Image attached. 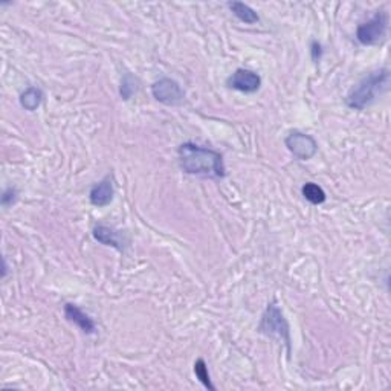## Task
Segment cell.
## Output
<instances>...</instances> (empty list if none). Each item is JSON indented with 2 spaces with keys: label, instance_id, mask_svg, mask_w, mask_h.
Returning <instances> with one entry per match:
<instances>
[{
  "label": "cell",
  "instance_id": "7a4b0ae2",
  "mask_svg": "<svg viewBox=\"0 0 391 391\" xmlns=\"http://www.w3.org/2000/svg\"><path fill=\"white\" fill-rule=\"evenodd\" d=\"M390 84V71L381 68L373 71L360 80L346 96L348 109L362 112L384 94Z\"/></svg>",
  "mask_w": 391,
  "mask_h": 391
},
{
  "label": "cell",
  "instance_id": "52a82bcc",
  "mask_svg": "<svg viewBox=\"0 0 391 391\" xmlns=\"http://www.w3.org/2000/svg\"><path fill=\"white\" fill-rule=\"evenodd\" d=\"M226 86L242 94H256L262 87V77L254 71L239 68L226 78Z\"/></svg>",
  "mask_w": 391,
  "mask_h": 391
},
{
  "label": "cell",
  "instance_id": "ba28073f",
  "mask_svg": "<svg viewBox=\"0 0 391 391\" xmlns=\"http://www.w3.org/2000/svg\"><path fill=\"white\" fill-rule=\"evenodd\" d=\"M92 235L98 243L104 244V246L115 248L119 252L126 251V246L128 243V239L126 237L124 233L105 225H96L92 230Z\"/></svg>",
  "mask_w": 391,
  "mask_h": 391
},
{
  "label": "cell",
  "instance_id": "ac0fdd59",
  "mask_svg": "<svg viewBox=\"0 0 391 391\" xmlns=\"http://www.w3.org/2000/svg\"><path fill=\"white\" fill-rule=\"evenodd\" d=\"M8 275V263H6V258H2V279H6Z\"/></svg>",
  "mask_w": 391,
  "mask_h": 391
},
{
  "label": "cell",
  "instance_id": "2e32d148",
  "mask_svg": "<svg viewBox=\"0 0 391 391\" xmlns=\"http://www.w3.org/2000/svg\"><path fill=\"white\" fill-rule=\"evenodd\" d=\"M19 199V191L13 189V186H8V189L3 190L2 198H0V203H2L3 208H10L13 207L15 202Z\"/></svg>",
  "mask_w": 391,
  "mask_h": 391
},
{
  "label": "cell",
  "instance_id": "3957f363",
  "mask_svg": "<svg viewBox=\"0 0 391 391\" xmlns=\"http://www.w3.org/2000/svg\"><path fill=\"white\" fill-rule=\"evenodd\" d=\"M258 332L269 338H276L286 344L288 355H290V327L281 309L275 303H269L258 324Z\"/></svg>",
  "mask_w": 391,
  "mask_h": 391
},
{
  "label": "cell",
  "instance_id": "4fadbf2b",
  "mask_svg": "<svg viewBox=\"0 0 391 391\" xmlns=\"http://www.w3.org/2000/svg\"><path fill=\"white\" fill-rule=\"evenodd\" d=\"M301 194H303V198L309 203H312V205H321V203H324L325 199H327L325 191L315 182H306L301 186Z\"/></svg>",
  "mask_w": 391,
  "mask_h": 391
},
{
  "label": "cell",
  "instance_id": "277c9868",
  "mask_svg": "<svg viewBox=\"0 0 391 391\" xmlns=\"http://www.w3.org/2000/svg\"><path fill=\"white\" fill-rule=\"evenodd\" d=\"M390 17L385 11H376L370 20L356 28V40L364 46H376L385 42Z\"/></svg>",
  "mask_w": 391,
  "mask_h": 391
},
{
  "label": "cell",
  "instance_id": "9c48e42d",
  "mask_svg": "<svg viewBox=\"0 0 391 391\" xmlns=\"http://www.w3.org/2000/svg\"><path fill=\"white\" fill-rule=\"evenodd\" d=\"M113 196H115L113 177L112 175H108L100 182H96L89 191V202L96 208H104L113 202Z\"/></svg>",
  "mask_w": 391,
  "mask_h": 391
},
{
  "label": "cell",
  "instance_id": "30bf717a",
  "mask_svg": "<svg viewBox=\"0 0 391 391\" xmlns=\"http://www.w3.org/2000/svg\"><path fill=\"white\" fill-rule=\"evenodd\" d=\"M64 316H66L68 321L75 324L81 332L86 333V335H94V333L96 332L95 321L77 304H73V303L64 304Z\"/></svg>",
  "mask_w": 391,
  "mask_h": 391
},
{
  "label": "cell",
  "instance_id": "7c38bea8",
  "mask_svg": "<svg viewBox=\"0 0 391 391\" xmlns=\"http://www.w3.org/2000/svg\"><path fill=\"white\" fill-rule=\"evenodd\" d=\"M19 101H20V105L24 110H28V112L37 110L40 108V104H42V101H43L42 89L34 87V86L28 87L27 91L22 92Z\"/></svg>",
  "mask_w": 391,
  "mask_h": 391
},
{
  "label": "cell",
  "instance_id": "8992f818",
  "mask_svg": "<svg viewBox=\"0 0 391 391\" xmlns=\"http://www.w3.org/2000/svg\"><path fill=\"white\" fill-rule=\"evenodd\" d=\"M152 95L158 103L168 105V108L181 105L185 100V92L181 84L176 80H171L168 77L154 81L152 84Z\"/></svg>",
  "mask_w": 391,
  "mask_h": 391
},
{
  "label": "cell",
  "instance_id": "5b68a950",
  "mask_svg": "<svg viewBox=\"0 0 391 391\" xmlns=\"http://www.w3.org/2000/svg\"><path fill=\"white\" fill-rule=\"evenodd\" d=\"M284 145L298 161H309L318 153V142L312 135H307L300 130H292L284 138Z\"/></svg>",
  "mask_w": 391,
  "mask_h": 391
},
{
  "label": "cell",
  "instance_id": "9a60e30c",
  "mask_svg": "<svg viewBox=\"0 0 391 391\" xmlns=\"http://www.w3.org/2000/svg\"><path fill=\"white\" fill-rule=\"evenodd\" d=\"M136 92H138V78L133 77L132 73H126L121 80V87H119L121 98L128 101Z\"/></svg>",
  "mask_w": 391,
  "mask_h": 391
},
{
  "label": "cell",
  "instance_id": "6da1fadb",
  "mask_svg": "<svg viewBox=\"0 0 391 391\" xmlns=\"http://www.w3.org/2000/svg\"><path fill=\"white\" fill-rule=\"evenodd\" d=\"M177 156L179 165L186 175L208 179H223L226 176L223 156L208 147L184 142L179 145Z\"/></svg>",
  "mask_w": 391,
  "mask_h": 391
},
{
  "label": "cell",
  "instance_id": "8fae6325",
  "mask_svg": "<svg viewBox=\"0 0 391 391\" xmlns=\"http://www.w3.org/2000/svg\"><path fill=\"white\" fill-rule=\"evenodd\" d=\"M230 8V11L237 17L242 23H246V24H254L260 20L257 11L254 8H251L249 5L243 3V2H228L226 5Z\"/></svg>",
  "mask_w": 391,
  "mask_h": 391
},
{
  "label": "cell",
  "instance_id": "e0dca14e",
  "mask_svg": "<svg viewBox=\"0 0 391 391\" xmlns=\"http://www.w3.org/2000/svg\"><path fill=\"white\" fill-rule=\"evenodd\" d=\"M311 55L313 63H320L323 59V46L320 42H316V40H313L311 43Z\"/></svg>",
  "mask_w": 391,
  "mask_h": 391
},
{
  "label": "cell",
  "instance_id": "5bb4252c",
  "mask_svg": "<svg viewBox=\"0 0 391 391\" xmlns=\"http://www.w3.org/2000/svg\"><path fill=\"white\" fill-rule=\"evenodd\" d=\"M194 374H196V378L199 379L200 384L205 387L207 390L209 391H216V385L213 384V381H211V374L208 371V365L205 362V360H202V357H199L198 361L194 362Z\"/></svg>",
  "mask_w": 391,
  "mask_h": 391
}]
</instances>
